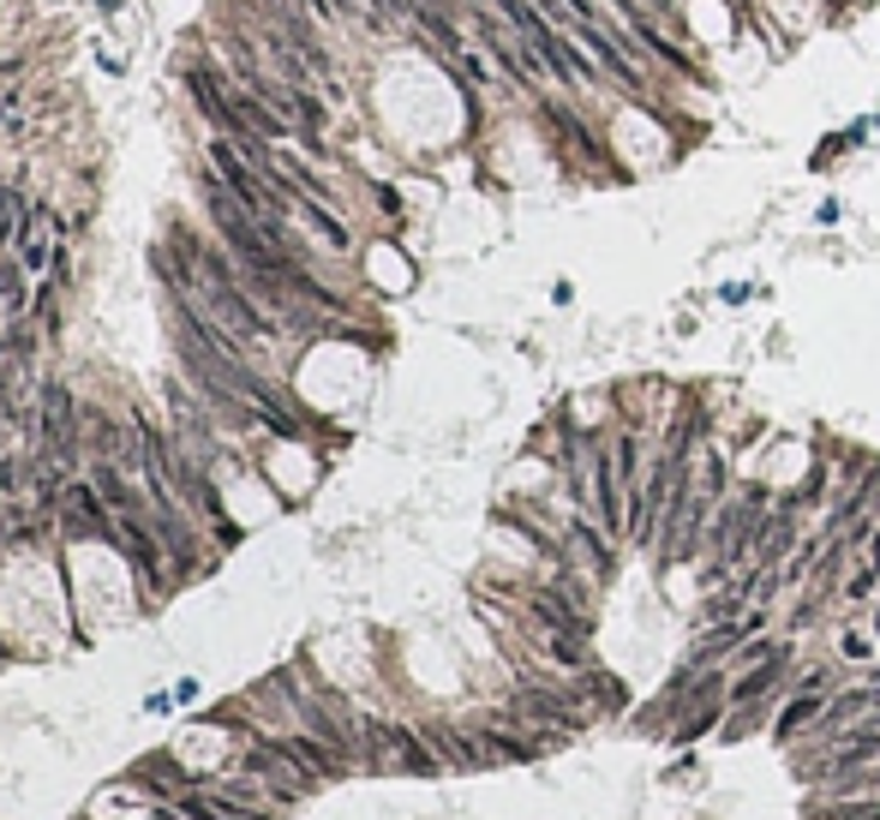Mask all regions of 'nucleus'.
<instances>
[{
	"instance_id": "f257e3e1",
	"label": "nucleus",
	"mask_w": 880,
	"mask_h": 820,
	"mask_svg": "<svg viewBox=\"0 0 880 820\" xmlns=\"http://www.w3.org/2000/svg\"><path fill=\"white\" fill-rule=\"evenodd\" d=\"M767 521H773L767 485H749L737 504L713 509V528H707V575H713V581H719V575H731V569H743V563L755 557Z\"/></svg>"
},
{
	"instance_id": "f03ea898",
	"label": "nucleus",
	"mask_w": 880,
	"mask_h": 820,
	"mask_svg": "<svg viewBox=\"0 0 880 820\" xmlns=\"http://www.w3.org/2000/svg\"><path fill=\"white\" fill-rule=\"evenodd\" d=\"M79 395L67 390L60 378L43 383V407H36V461H48V467H60L72 480L79 473Z\"/></svg>"
},
{
	"instance_id": "7ed1b4c3",
	"label": "nucleus",
	"mask_w": 880,
	"mask_h": 820,
	"mask_svg": "<svg viewBox=\"0 0 880 820\" xmlns=\"http://www.w3.org/2000/svg\"><path fill=\"white\" fill-rule=\"evenodd\" d=\"M576 36L587 43V55L599 60V72H605V79H617V91L647 96V67H641V55H629V48H623L611 31H599V24H576Z\"/></svg>"
},
{
	"instance_id": "20e7f679",
	"label": "nucleus",
	"mask_w": 880,
	"mask_h": 820,
	"mask_svg": "<svg viewBox=\"0 0 880 820\" xmlns=\"http://www.w3.org/2000/svg\"><path fill=\"white\" fill-rule=\"evenodd\" d=\"M875 761H880V719L862 725V730H850L833 754H814V761H802V778H845V773L875 766Z\"/></svg>"
},
{
	"instance_id": "39448f33",
	"label": "nucleus",
	"mask_w": 880,
	"mask_h": 820,
	"mask_svg": "<svg viewBox=\"0 0 880 820\" xmlns=\"http://www.w3.org/2000/svg\"><path fill=\"white\" fill-rule=\"evenodd\" d=\"M569 551L593 569V581H611V575H617V551H611L605 528H587V516L569 521Z\"/></svg>"
},
{
	"instance_id": "423d86ee",
	"label": "nucleus",
	"mask_w": 880,
	"mask_h": 820,
	"mask_svg": "<svg viewBox=\"0 0 880 820\" xmlns=\"http://www.w3.org/2000/svg\"><path fill=\"white\" fill-rule=\"evenodd\" d=\"M426 742L438 749L443 766H455V773H474V766H486V749H479V737H462L455 725H426Z\"/></svg>"
},
{
	"instance_id": "0eeeda50",
	"label": "nucleus",
	"mask_w": 880,
	"mask_h": 820,
	"mask_svg": "<svg viewBox=\"0 0 880 820\" xmlns=\"http://www.w3.org/2000/svg\"><path fill=\"white\" fill-rule=\"evenodd\" d=\"M479 749H486V766L497 761H540V742H533V730H509V725H486L479 730Z\"/></svg>"
},
{
	"instance_id": "6e6552de",
	"label": "nucleus",
	"mask_w": 880,
	"mask_h": 820,
	"mask_svg": "<svg viewBox=\"0 0 880 820\" xmlns=\"http://www.w3.org/2000/svg\"><path fill=\"white\" fill-rule=\"evenodd\" d=\"M785 665H790V647H785V652H773V659H761V665H749V677L731 689V701H737V707H749V701H767L773 689H779Z\"/></svg>"
},
{
	"instance_id": "1a4fd4ad",
	"label": "nucleus",
	"mask_w": 880,
	"mask_h": 820,
	"mask_svg": "<svg viewBox=\"0 0 880 820\" xmlns=\"http://www.w3.org/2000/svg\"><path fill=\"white\" fill-rule=\"evenodd\" d=\"M31 270H24L19 258H7L0 264V312L7 317H31Z\"/></svg>"
},
{
	"instance_id": "9d476101",
	"label": "nucleus",
	"mask_w": 880,
	"mask_h": 820,
	"mask_svg": "<svg viewBox=\"0 0 880 820\" xmlns=\"http://www.w3.org/2000/svg\"><path fill=\"white\" fill-rule=\"evenodd\" d=\"M821 707H826V701L814 695L809 683H802V695H790V707L779 713V725H773V737H779V742H790V737H797L802 725H814V719H821Z\"/></svg>"
},
{
	"instance_id": "9b49d317",
	"label": "nucleus",
	"mask_w": 880,
	"mask_h": 820,
	"mask_svg": "<svg viewBox=\"0 0 880 820\" xmlns=\"http://www.w3.org/2000/svg\"><path fill=\"white\" fill-rule=\"evenodd\" d=\"M293 210H300L305 222H312V228H317V234H324V240H329V246H336V252H348V246H354V234H348V228H341L336 216L324 210V204L312 198V192H300V198H293Z\"/></svg>"
},
{
	"instance_id": "f8f14e48",
	"label": "nucleus",
	"mask_w": 880,
	"mask_h": 820,
	"mask_svg": "<svg viewBox=\"0 0 880 820\" xmlns=\"http://www.w3.org/2000/svg\"><path fill=\"white\" fill-rule=\"evenodd\" d=\"M545 120H552L557 132H564L569 145H576V150H587V162H605V150H599V138L587 132V126H581V120H576V114H569V108H557V102H545Z\"/></svg>"
},
{
	"instance_id": "ddd939ff",
	"label": "nucleus",
	"mask_w": 880,
	"mask_h": 820,
	"mask_svg": "<svg viewBox=\"0 0 880 820\" xmlns=\"http://www.w3.org/2000/svg\"><path fill=\"white\" fill-rule=\"evenodd\" d=\"M875 701H880L875 689H850V695H838L833 707H821V719H814V730L826 737V730H838L845 719H857V713H862V707H875Z\"/></svg>"
},
{
	"instance_id": "4468645a",
	"label": "nucleus",
	"mask_w": 880,
	"mask_h": 820,
	"mask_svg": "<svg viewBox=\"0 0 880 820\" xmlns=\"http://www.w3.org/2000/svg\"><path fill=\"white\" fill-rule=\"evenodd\" d=\"M576 695H581V701L593 695V701H599V707H605V713H617V707H623V683H617V677H605V671H593V665H587V671H581Z\"/></svg>"
},
{
	"instance_id": "2eb2a0df",
	"label": "nucleus",
	"mask_w": 880,
	"mask_h": 820,
	"mask_svg": "<svg viewBox=\"0 0 880 820\" xmlns=\"http://www.w3.org/2000/svg\"><path fill=\"white\" fill-rule=\"evenodd\" d=\"M24 210H31V204H24V192H19V186H0V246H12V240H19Z\"/></svg>"
},
{
	"instance_id": "dca6fc26",
	"label": "nucleus",
	"mask_w": 880,
	"mask_h": 820,
	"mask_svg": "<svg viewBox=\"0 0 880 820\" xmlns=\"http://www.w3.org/2000/svg\"><path fill=\"white\" fill-rule=\"evenodd\" d=\"M761 719H767V707H761V701H749L743 713H737V719H725V742H737V737H749V730H755Z\"/></svg>"
},
{
	"instance_id": "f3484780",
	"label": "nucleus",
	"mask_w": 880,
	"mask_h": 820,
	"mask_svg": "<svg viewBox=\"0 0 880 820\" xmlns=\"http://www.w3.org/2000/svg\"><path fill=\"white\" fill-rule=\"evenodd\" d=\"M773 652H785V647H779V640H767V635H755V640L737 647V665H761V659H773Z\"/></svg>"
},
{
	"instance_id": "a211bd4d",
	"label": "nucleus",
	"mask_w": 880,
	"mask_h": 820,
	"mask_svg": "<svg viewBox=\"0 0 880 820\" xmlns=\"http://www.w3.org/2000/svg\"><path fill=\"white\" fill-rule=\"evenodd\" d=\"M875 575H880V563H869V569H857V575H850V587H845V593H850V599H869V593H875Z\"/></svg>"
},
{
	"instance_id": "6ab92c4d",
	"label": "nucleus",
	"mask_w": 880,
	"mask_h": 820,
	"mask_svg": "<svg viewBox=\"0 0 880 820\" xmlns=\"http://www.w3.org/2000/svg\"><path fill=\"white\" fill-rule=\"evenodd\" d=\"M564 7H569V12H576V19H581V24H599V0H564Z\"/></svg>"
},
{
	"instance_id": "aec40b11",
	"label": "nucleus",
	"mask_w": 880,
	"mask_h": 820,
	"mask_svg": "<svg viewBox=\"0 0 880 820\" xmlns=\"http://www.w3.org/2000/svg\"><path fill=\"white\" fill-rule=\"evenodd\" d=\"M845 652H850V659H869L875 647H869V635H845Z\"/></svg>"
},
{
	"instance_id": "412c9836",
	"label": "nucleus",
	"mask_w": 880,
	"mask_h": 820,
	"mask_svg": "<svg viewBox=\"0 0 880 820\" xmlns=\"http://www.w3.org/2000/svg\"><path fill=\"white\" fill-rule=\"evenodd\" d=\"M869 689H875V695H880V671H875V677H869Z\"/></svg>"
},
{
	"instance_id": "4be33fe9",
	"label": "nucleus",
	"mask_w": 880,
	"mask_h": 820,
	"mask_svg": "<svg viewBox=\"0 0 880 820\" xmlns=\"http://www.w3.org/2000/svg\"><path fill=\"white\" fill-rule=\"evenodd\" d=\"M875 635H880V617H875Z\"/></svg>"
}]
</instances>
